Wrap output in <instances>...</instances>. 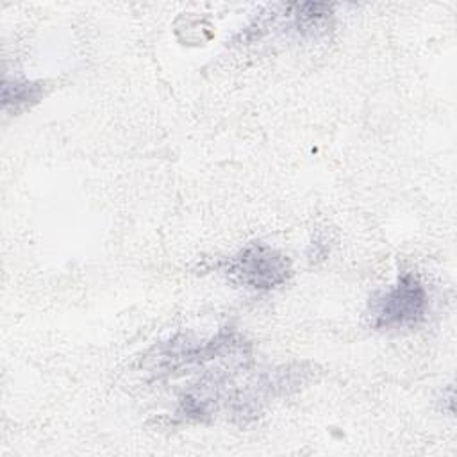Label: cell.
I'll return each mask as SVG.
<instances>
[{"label": "cell", "mask_w": 457, "mask_h": 457, "mask_svg": "<svg viewBox=\"0 0 457 457\" xmlns=\"http://www.w3.org/2000/svg\"><path fill=\"white\" fill-rule=\"evenodd\" d=\"M428 291L414 271L398 273L396 280L370 296L366 320L375 330L414 328L427 320Z\"/></svg>", "instance_id": "6da1fadb"}, {"label": "cell", "mask_w": 457, "mask_h": 457, "mask_svg": "<svg viewBox=\"0 0 457 457\" xmlns=\"http://www.w3.org/2000/svg\"><path fill=\"white\" fill-rule=\"evenodd\" d=\"M216 268L232 282L253 291H273L293 275L289 257L262 241L248 243L237 253L218 261Z\"/></svg>", "instance_id": "7a4b0ae2"}, {"label": "cell", "mask_w": 457, "mask_h": 457, "mask_svg": "<svg viewBox=\"0 0 457 457\" xmlns=\"http://www.w3.org/2000/svg\"><path fill=\"white\" fill-rule=\"evenodd\" d=\"M45 80L27 79H5L2 86V109L4 112H21L37 104L46 95Z\"/></svg>", "instance_id": "3957f363"}]
</instances>
